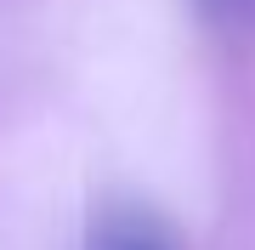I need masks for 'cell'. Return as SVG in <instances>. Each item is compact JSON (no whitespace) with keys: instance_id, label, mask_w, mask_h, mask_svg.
<instances>
[{"instance_id":"6da1fadb","label":"cell","mask_w":255,"mask_h":250,"mask_svg":"<svg viewBox=\"0 0 255 250\" xmlns=\"http://www.w3.org/2000/svg\"><path fill=\"white\" fill-rule=\"evenodd\" d=\"M85 250H182L176 228L136 199H102L85 222Z\"/></svg>"},{"instance_id":"7a4b0ae2","label":"cell","mask_w":255,"mask_h":250,"mask_svg":"<svg viewBox=\"0 0 255 250\" xmlns=\"http://www.w3.org/2000/svg\"><path fill=\"white\" fill-rule=\"evenodd\" d=\"M204 23L227 28V34H244V28H255V0H199Z\"/></svg>"}]
</instances>
